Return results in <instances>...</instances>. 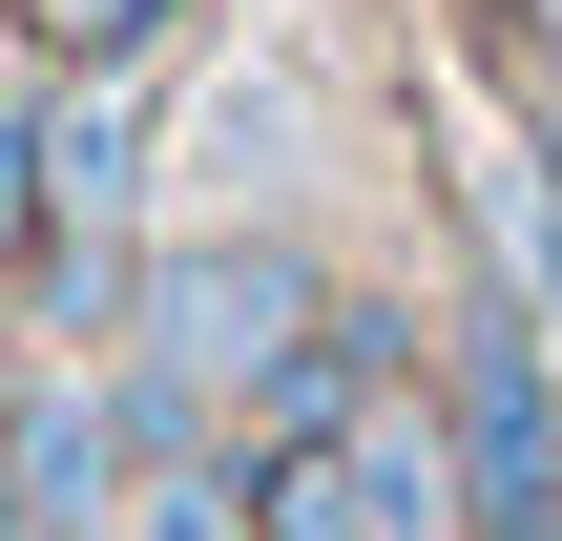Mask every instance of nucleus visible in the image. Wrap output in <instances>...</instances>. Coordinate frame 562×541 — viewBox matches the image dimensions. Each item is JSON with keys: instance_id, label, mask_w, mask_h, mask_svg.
<instances>
[{"instance_id": "nucleus-1", "label": "nucleus", "mask_w": 562, "mask_h": 541, "mask_svg": "<svg viewBox=\"0 0 562 541\" xmlns=\"http://www.w3.org/2000/svg\"><path fill=\"white\" fill-rule=\"evenodd\" d=\"M313 313H334V292H313L292 229H250V208L167 229L146 292H125V417H146V459H209V417L271 396V375L313 354Z\"/></svg>"}, {"instance_id": "nucleus-2", "label": "nucleus", "mask_w": 562, "mask_h": 541, "mask_svg": "<svg viewBox=\"0 0 562 541\" xmlns=\"http://www.w3.org/2000/svg\"><path fill=\"white\" fill-rule=\"evenodd\" d=\"M438 417H459V480H480V541H542L562 521V334L521 271H480L459 292V334H438Z\"/></svg>"}, {"instance_id": "nucleus-3", "label": "nucleus", "mask_w": 562, "mask_h": 541, "mask_svg": "<svg viewBox=\"0 0 562 541\" xmlns=\"http://www.w3.org/2000/svg\"><path fill=\"white\" fill-rule=\"evenodd\" d=\"M501 271H521V292H542V334H562V188H542V167H521V188H501Z\"/></svg>"}, {"instance_id": "nucleus-4", "label": "nucleus", "mask_w": 562, "mask_h": 541, "mask_svg": "<svg viewBox=\"0 0 562 541\" xmlns=\"http://www.w3.org/2000/svg\"><path fill=\"white\" fill-rule=\"evenodd\" d=\"M42 188H63V125H42V104H0V250H21V208H42Z\"/></svg>"}, {"instance_id": "nucleus-5", "label": "nucleus", "mask_w": 562, "mask_h": 541, "mask_svg": "<svg viewBox=\"0 0 562 541\" xmlns=\"http://www.w3.org/2000/svg\"><path fill=\"white\" fill-rule=\"evenodd\" d=\"M21 21H42V42H83V63H125V42H146L167 0H21Z\"/></svg>"}, {"instance_id": "nucleus-6", "label": "nucleus", "mask_w": 562, "mask_h": 541, "mask_svg": "<svg viewBox=\"0 0 562 541\" xmlns=\"http://www.w3.org/2000/svg\"><path fill=\"white\" fill-rule=\"evenodd\" d=\"M521 167H542V188H562V63H542V83H521Z\"/></svg>"}, {"instance_id": "nucleus-7", "label": "nucleus", "mask_w": 562, "mask_h": 541, "mask_svg": "<svg viewBox=\"0 0 562 541\" xmlns=\"http://www.w3.org/2000/svg\"><path fill=\"white\" fill-rule=\"evenodd\" d=\"M542 541H562V521H542Z\"/></svg>"}]
</instances>
